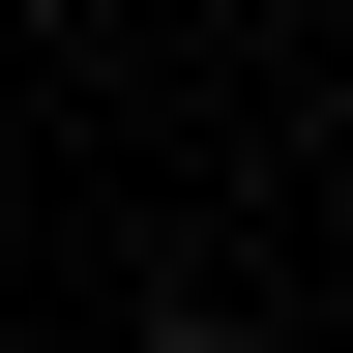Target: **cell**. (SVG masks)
I'll use <instances>...</instances> for the list:
<instances>
[{"label": "cell", "mask_w": 353, "mask_h": 353, "mask_svg": "<svg viewBox=\"0 0 353 353\" xmlns=\"http://www.w3.org/2000/svg\"><path fill=\"white\" fill-rule=\"evenodd\" d=\"M148 353H265V324H236V294H148Z\"/></svg>", "instance_id": "cell-1"}, {"label": "cell", "mask_w": 353, "mask_h": 353, "mask_svg": "<svg viewBox=\"0 0 353 353\" xmlns=\"http://www.w3.org/2000/svg\"><path fill=\"white\" fill-rule=\"evenodd\" d=\"M0 30H88V0H0Z\"/></svg>", "instance_id": "cell-2"}, {"label": "cell", "mask_w": 353, "mask_h": 353, "mask_svg": "<svg viewBox=\"0 0 353 353\" xmlns=\"http://www.w3.org/2000/svg\"><path fill=\"white\" fill-rule=\"evenodd\" d=\"M324 176H353V88H324Z\"/></svg>", "instance_id": "cell-3"}]
</instances>
